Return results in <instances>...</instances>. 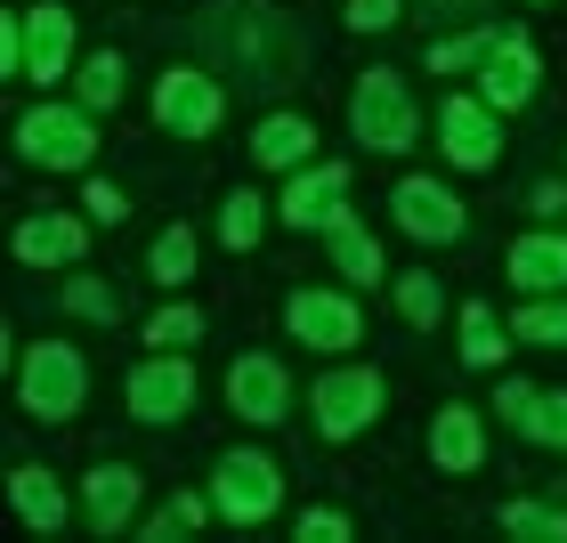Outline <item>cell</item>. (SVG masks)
I'll return each instance as SVG.
<instances>
[{
    "instance_id": "cell-1",
    "label": "cell",
    "mask_w": 567,
    "mask_h": 543,
    "mask_svg": "<svg viewBox=\"0 0 567 543\" xmlns=\"http://www.w3.org/2000/svg\"><path fill=\"white\" fill-rule=\"evenodd\" d=\"M349 139L357 146H373V154H405L422 139V106H414V90H405V73H357V90H349Z\"/></svg>"
},
{
    "instance_id": "cell-2",
    "label": "cell",
    "mask_w": 567,
    "mask_h": 543,
    "mask_svg": "<svg viewBox=\"0 0 567 543\" xmlns=\"http://www.w3.org/2000/svg\"><path fill=\"white\" fill-rule=\"evenodd\" d=\"M90 398V366L73 341H33L17 357V406L33 413V422H73Z\"/></svg>"
},
{
    "instance_id": "cell-3",
    "label": "cell",
    "mask_w": 567,
    "mask_h": 543,
    "mask_svg": "<svg viewBox=\"0 0 567 543\" xmlns=\"http://www.w3.org/2000/svg\"><path fill=\"white\" fill-rule=\"evenodd\" d=\"M17 154L24 163H41V171H90V154H97V114L82 106V98H41V106H24L17 114Z\"/></svg>"
},
{
    "instance_id": "cell-4",
    "label": "cell",
    "mask_w": 567,
    "mask_h": 543,
    "mask_svg": "<svg viewBox=\"0 0 567 543\" xmlns=\"http://www.w3.org/2000/svg\"><path fill=\"white\" fill-rule=\"evenodd\" d=\"M381 406H390V390H381L373 366H332V373H317V390H308V422H317V438L349 447L357 430L381 422Z\"/></svg>"
},
{
    "instance_id": "cell-5",
    "label": "cell",
    "mask_w": 567,
    "mask_h": 543,
    "mask_svg": "<svg viewBox=\"0 0 567 543\" xmlns=\"http://www.w3.org/2000/svg\"><path fill=\"white\" fill-rule=\"evenodd\" d=\"M212 511L227 527H268L276 511H284V471L268 454H251V447H236V454H219V471H212Z\"/></svg>"
},
{
    "instance_id": "cell-6",
    "label": "cell",
    "mask_w": 567,
    "mask_h": 543,
    "mask_svg": "<svg viewBox=\"0 0 567 543\" xmlns=\"http://www.w3.org/2000/svg\"><path fill=\"white\" fill-rule=\"evenodd\" d=\"M154 122H163L171 139H212L227 122V90L203 65H171L163 82H154Z\"/></svg>"
},
{
    "instance_id": "cell-7",
    "label": "cell",
    "mask_w": 567,
    "mask_h": 543,
    "mask_svg": "<svg viewBox=\"0 0 567 543\" xmlns=\"http://www.w3.org/2000/svg\"><path fill=\"white\" fill-rule=\"evenodd\" d=\"M535 82H544L535 41L519 33V24H495V49L478 58V98H486L495 114H519V106H535Z\"/></svg>"
},
{
    "instance_id": "cell-8",
    "label": "cell",
    "mask_w": 567,
    "mask_h": 543,
    "mask_svg": "<svg viewBox=\"0 0 567 543\" xmlns=\"http://www.w3.org/2000/svg\"><path fill=\"white\" fill-rule=\"evenodd\" d=\"M284 332H292V341H308V349H324V357H341V349L365 341V317H357L349 293H324V284H308V293L284 300Z\"/></svg>"
},
{
    "instance_id": "cell-9",
    "label": "cell",
    "mask_w": 567,
    "mask_h": 543,
    "mask_svg": "<svg viewBox=\"0 0 567 543\" xmlns=\"http://www.w3.org/2000/svg\"><path fill=\"white\" fill-rule=\"evenodd\" d=\"M437 154H446L454 171H495L503 114L486 106V98H446V106H437Z\"/></svg>"
},
{
    "instance_id": "cell-10",
    "label": "cell",
    "mask_w": 567,
    "mask_h": 543,
    "mask_svg": "<svg viewBox=\"0 0 567 543\" xmlns=\"http://www.w3.org/2000/svg\"><path fill=\"white\" fill-rule=\"evenodd\" d=\"M122 398H131L138 422H178V413L195 406V366H187V349H154L146 366H131Z\"/></svg>"
},
{
    "instance_id": "cell-11",
    "label": "cell",
    "mask_w": 567,
    "mask_h": 543,
    "mask_svg": "<svg viewBox=\"0 0 567 543\" xmlns=\"http://www.w3.org/2000/svg\"><path fill=\"white\" fill-rule=\"evenodd\" d=\"M390 212L414 244H462V227H471V212H462L454 187H437V178H398L390 187Z\"/></svg>"
},
{
    "instance_id": "cell-12",
    "label": "cell",
    "mask_w": 567,
    "mask_h": 543,
    "mask_svg": "<svg viewBox=\"0 0 567 543\" xmlns=\"http://www.w3.org/2000/svg\"><path fill=\"white\" fill-rule=\"evenodd\" d=\"M227 406L244 413L251 430H276L284 413H292V373H284V357H236V366H227Z\"/></svg>"
},
{
    "instance_id": "cell-13",
    "label": "cell",
    "mask_w": 567,
    "mask_h": 543,
    "mask_svg": "<svg viewBox=\"0 0 567 543\" xmlns=\"http://www.w3.org/2000/svg\"><path fill=\"white\" fill-rule=\"evenodd\" d=\"M349 203V163H300V171H284V195H276V219L284 227H324L332 212Z\"/></svg>"
},
{
    "instance_id": "cell-14",
    "label": "cell",
    "mask_w": 567,
    "mask_h": 543,
    "mask_svg": "<svg viewBox=\"0 0 567 543\" xmlns=\"http://www.w3.org/2000/svg\"><path fill=\"white\" fill-rule=\"evenodd\" d=\"M138 495H146V479L131 471V462H97V471L82 479V520L90 535H122L138 520Z\"/></svg>"
},
{
    "instance_id": "cell-15",
    "label": "cell",
    "mask_w": 567,
    "mask_h": 543,
    "mask_svg": "<svg viewBox=\"0 0 567 543\" xmlns=\"http://www.w3.org/2000/svg\"><path fill=\"white\" fill-rule=\"evenodd\" d=\"M73 73V9L41 0L24 9V82H65Z\"/></svg>"
},
{
    "instance_id": "cell-16",
    "label": "cell",
    "mask_w": 567,
    "mask_h": 543,
    "mask_svg": "<svg viewBox=\"0 0 567 543\" xmlns=\"http://www.w3.org/2000/svg\"><path fill=\"white\" fill-rule=\"evenodd\" d=\"M9 511L33 535H65V520H73V503H65V486H58L49 462H17V471H9Z\"/></svg>"
},
{
    "instance_id": "cell-17",
    "label": "cell",
    "mask_w": 567,
    "mask_h": 543,
    "mask_svg": "<svg viewBox=\"0 0 567 543\" xmlns=\"http://www.w3.org/2000/svg\"><path fill=\"white\" fill-rule=\"evenodd\" d=\"M317 236H324V260H332V276H341V284H381V276H390V268H381L373 227L357 219L349 203H341V212H332V219L317 227Z\"/></svg>"
},
{
    "instance_id": "cell-18",
    "label": "cell",
    "mask_w": 567,
    "mask_h": 543,
    "mask_svg": "<svg viewBox=\"0 0 567 543\" xmlns=\"http://www.w3.org/2000/svg\"><path fill=\"white\" fill-rule=\"evenodd\" d=\"M90 252V227L73 219V212H33L17 227V260L24 268H73Z\"/></svg>"
},
{
    "instance_id": "cell-19",
    "label": "cell",
    "mask_w": 567,
    "mask_h": 543,
    "mask_svg": "<svg viewBox=\"0 0 567 543\" xmlns=\"http://www.w3.org/2000/svg\"><path fill=\"white\" fill-rule=\"evenodd\" d=\"M503 276L519 284V293H567V236L559 227H535L503 252Z\"/></svg>"
},
{
    "instance_id": "cell-20",
    "label": "cell",
    "mask_w": 567,
    "mask_h": 543,
    "mask_svg": "<svg viewBox=\"0 0 567 543\" xmlns=\"http://www.w3.org/2000/svg\"><path fill=\"white\" fill-rule=\"evenodd\" d=\"M430 462L437 471H478L486 462V422H478V406H437V422H430Z\"/></svg>"
},
{
    "instance_id": "cell-21",
    "label": "cell",
    "mask_w": 567,
    "mask_h": 543,
    "mask_svg": "<svg viewBox=\"0 0 567 543\" xmlns=\"http://www.w3.org/2000/svg\"><path fill=\"white\" fill-rule=\"evenodd\" d=\"M251 163H260V171L317 163V122H308V114H268L260 131H251Z\"/></svg>"
},
{
    "instance_id": "cell-22",
    "label": "cell",
    "mask_w": 567,
    "mask_h": 543,
    "mask_svg": "<svg viewBox=\"0 0 567 543\" xmlns=\"http://www.w3.org/2000/svg\"><path fill=\"white\" fill-rule=\"evenodd\" d=\"M212 520H219V511H212V495H195V486H178L171 503H154L146 520H138V535H146V543H178V535H203Z\"/></svg>"
},
{
    "instance_id": "cell-23",
    "label": "cell",
    "mask_w": 567,
    "mask_h": 543,
    "mask_svg": "<svg viewBox=\"0 0 567 543\" xmlns=\"http://www.w3.org/2000/svg\"><path fill=\"white\" fill-rule=\"evenodd\" d=\"M511 341H527V349H567V293H527V308L511 317Z\"/></svg>"
},
{
    "instance_id": "cell-24",
    "label": "cell",
    "mask_w": 567,
    "mask_h": 543,
    "mask_svg": "<svg viewBox=\"0 0 567 543\" xmlns=\"http://www.w3.org/2000/svg\"><path fill=\"white\" fill-rule=\"evenodd\" d=\"M122 82H131V65H122L114 49H97V58H82V73H73V98H82L90 114H114L122 106Z\"/></svg>"
},
{
    "instance_id": "cell-25",
    "label": "cell",
    "mask_w": 567,
    "mask_h": 543,
    "mask_svg": "<svg viewBox=\"0 0 567 543\" xmlns=\"http://www.w3.org/2000/svg\"><path fill=\"white\" fill-rule=\"evenodd\" d=\"M503 317H495V308H486V300H471V308H462V366H478V373H495L503 366Z\"/></svg>"
},
{
    "instance_id": "cell-26",
    "label": "cell",
    "mask_w": 567,
    "mask_h": 543,
    "mask_svg": "<svg viewBox=\"0 0 567 543\" xmlns=\"http://www.w3.org/2000/svg\"><path fill=\"white\" fill-rule=\"evenodd\" d=\"M511 422H519V438H535V447L567 454V390H527V406L511 413Z\"/></svg>"
},
{
    "instance_id": "cell-27",
    "label": "cell",
    "mask_w": 567,
    "mask_h": 543,
    "mask_svg": "<svg viewBox=\"0 0 567 543\" xmlns=\"http://www.w3.org/2000/svg\"><path fill=\"white\" fill-rule=\"evenodd\" d=\"M390 284H398V317L414 325V332H437V317H446L437 276H430V268H405V276H390Z\"/></svg>"
},
{
    "instance_id": "cell-28",
    "label": "cell",
    "mask_w": 567,
    "mask_h": 543,
    "mask_svg": "<svg viewBox=\"0 0 567 543\" xmlns=\"http://www.w3.org/2000/svg\"><path fill=\"white\" fill-rule=\"evenodd\" d=\"M260 236H268V203L251 195V187H236V195L219 203V244H227V252H251Z\"/></svg>"
},
{
    "instance_id": "cell-29",
    "label": "cell",
    "mask_w": 567,
    "mask_h": 543,
    "mask_svg": "<svg viewBox=\"0 0 567 543\" xmlns=\"http://www.w3.org/2000/svg\"><path fill=\"white\" fill-rule=\"evenodd\" d=\"M146 276L163 284V293H178V284L195 276V227H163L154 252H146Z\"/></svg>"
},
{
    "instance_id": "cell-30",
    "label": "cell",
    "mask_w": 567,
    "mask_h": 543,
    "mask_svg": "<svg viewBox=\"0 0 567 543\" xmlns=\"http://www.w3.org/2000/svg\"><path fill=\"white\" fill-rule=\"evenodd\" d=\"M503 535H519V543H567V511L519 495V503H503Z\"/></svg>"
},
{
    "instance_id": "cell-31",
    "label": "cell",
    "mask_w": 567,
    "mask_h": 543,
    "mask_svg": "<svg viewBox=\"0 0 567 543\" xmlns=\"http://www.w3.org/2000/svg\"><path fill=\"white\" fill-rule=\"evenodd\" d=\"M486 49H495V24H478V33H454V41H430V73H478Z\"/></svg>"
},
{
    "instance_id": "cell-32",
    "label": "cell",
    "mask_w": 567,
    "mask_h": 543,
    "mask_svg": "<svg viewBox=\"0 0 567 543\" xmlns=\"http://www.w3.org/2000/svg\"><path fill=\"white\" fill-rule=\"evenodd\" d=\"M146 341H154V349H195V341H203V308H187V300H171V308H154V325H146Z\"/></svg>"
},
{
    "instance_id": "cell-33",
    "label": "cell",
    "mask_w": 567,
    "mask_h": 543,
    "mask_svg": "<svg viewBox=\"0 0 567 543\" xmlns=\"http://www.w3.org/2000/svg\"><path fill=\"white\" fill-rule=\"evenodd\" d=\"M65 308H73V317H90V325H114V317H122V300H114L106 276H73V284H65Z\"/></svg>"
},
{
    "instance_id": "cell-34",
    "label": "cell",
    "mask_w": 567,
    "mask_h": 543,
    "mask_svg": "<svg viewBox=\"0 0 567 543\" xmlns=\"http://www.w3.org/2000/svg\"><path fill=\"white\" fill-rule=\"evenodd\" d=\"M82 212H90L97 227H122V219H131V195H122V187H114V178H90V195H82Z\"/></svg>"
},
{
    "instance_id": "cell-35",
    "label": "cell",
    "mask_w": 567,
    "mask_h": 543,
    "mask_svg": "<svg viewBox=\"0 0 567 543\" xmlns=\"http://www.w3.org/2000/svg\"><path fill=\"white\" fill-rule=\"evenodd\" d=\"M300 543H349V511H332V503L300 511Z\"/></svg>"
},
{
    "instance_id": "cell-36",
    "label": "cell",
    "mask_w": 567,
    "mask_h": 543,
    "mask_svg": "<svg viewBox=\"0 0 567 543\" xmlns=\"http://www.w3.org/2000/svg\"><path fill=\"white\" fill-rule=\"evenodd\" d=\"M349 33H390V24H398V0H349Z\"/></svg>"
},
{
    "instance_id": "cell-37",
    "label": "cell",
    "mask_w": 567,
    "mask_h": 543,
    "mask_svg": "<svg viewBox=\"0 0 567 543\" xmlns=\"http://www.w3.org/2000/svg\"><path fill=\"white\" fill-rule=\"evenodd\" d=\"M9 73H24V17L0 9V82H9Z\"/></svg>"
},
{
    "instance_id": "cell-38",
    "label": "cell",
    "mask_w": 567,
    "mask_h": 543,
    "mask_svg": "<svg viewBox=\"0 0 567 543\" xmlns=\"http://www.w3.org/2000/svg\"><path fill=\"white\" fill-rule=\"evenodd\" d=\"M535 212H544V219H559V212H567V187H559V178H551V187H535Z\"/></svg>"
},
{
    "instance_id": "cell-39",
    "label": "cell",
    "mask_w": 567,
    "mask_h": 543,
    "mask_svg": "<svg viewBox=\"0 0 567 543\" xmlns=\"http://www.w3.org/2000/svg\"><path fill=\"white\" fill-rule=\"evenodd\" d=\"M0 373H9V325H0Z\"/></svg>"
}]
</instances>
